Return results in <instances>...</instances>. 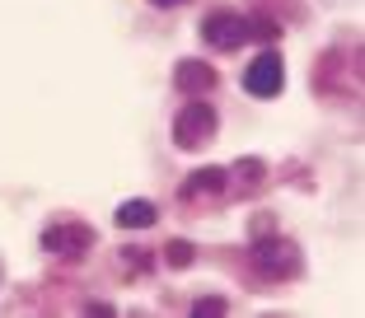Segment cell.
<instances>
[{
    "label": "cell",
    "instance_id": "obj_11",
    "mask_svg": "<svg viewBox=\"0 0 365 318\" xmlns=\"http://www.w3.org/2000/svg\"><path fill=\"white\" fill-rule=\"evenodd\" d=\"M150 5H160V10H178V5H187V0H150Z\"/></svg>",
    "mask_w": 365,
    "mask_h": 318
},
{
    "label": "cell",
    "instance_id": "obj_6",
    "mask_svg": "<svg viewBox=\"0 0 365 318\" xmlns=\"http://www.w3.org/2000/svg\"><path fill=\"white\" fill-rule=\"evenodd\" d=\"M225 188H230V173L225 169H197L192 178L182 183V197H187V202H197V197H220Z\"/></svg>",
    "mask_w": 365,
    "mask_h": 318
},
{
    "label": "cell",
    "instance_id": "obj_7",
    "mask_svg": "<svg viewBox=\"0 0 365 318\" xmlns=\"http://www.w3.org/2000/svg\"><path fill=\"white\" fill-rule=\"evenodd\" d=\"M173 85H178L182 94H206V89H215V71L206 61H182L178 75H173Z\"/></svg>",
    "mask_w": 365,
    "mask_h": 318
},
{
    "label": "cell",
    "instance_id": "obj_8",
    "mask_svg": "<svg viewBox=\"0 0 365 318\" xmlns=\"http://www.w3.org/2000/svg\"><path fill=\"white\" fill-rule=\"evenodd\" d=\"M113 220H118L122 230H145V225H155V206L150 202H122Z\"/></svg>",
    "mask_w": 365,
    "mask_h": 318
},
{
    "label": "cell",
    "instance_id": "obj_5",
    "mask_svg": "<svg viewBox=\"0 0 365 318\" xmlns=\"http://www.w3.org/2000/svg\"><path fill=\"white\" fill-rule=\"evenodd\" d=\"M253 262H258L267 276H295V272H300V257H295V248H290L286 239H267V244H258V248H253Z\"/></svg>",
    "mask_w": 365,
    "mask_h": 318
},
{
    "label": "cell",
    "instance_id": "obj_4",
    "mask_svg": "<svg viewBox=\"0 0 365 318\" xmlns=\"http://www.w3.org/2000/svg\"><path fill=\"white\" fill-rule=\"evenodd\" d=\"M43 248L47 253H61V257H85L89 248H94V230H89V225H76V220L47 225L43 230Z\"/></svg>",
    "mask_w": 365,
    "mask_h": 318
},
{
    "label": "cell",
    "instance_id": "obj_3",
    "mask_svg": "<svg viewBox=\"0 0 365 318\" xmlns=\"http://www.w3.org/2000/svg\"><path fill=\"white\" fill-rule=\"evenodd\" d=\"M244 89L253 98H277L286 89V66H281L277 52H258L253 61L244 66Z\"/></svg>",
    "mask_w": 365,
    "mask_h": 318
},
{
    "label": "cell",
    "instance_id": "obj_2",
    "mask_svg": "<svg viewBox=\"0 0 365 318\" xmlns=\"http://www.w3.org/2000/svg\"><path fill=\"white\" fill-rule=\"evenodd\" d=\"M248 38H253V33H248V19L239 10H225V5H220V10H211L202 19V43L215 47V52H239Z\"/></svg>",
    "mask_w": 365,
    "mask_h": 318
},
{
    "label": "cell",
    "instance_id": "obj_9",
    "mask_svg": "<svg viewBox=\"0 0 365 318\" xmlns=\"http://www.w3.org/2000/svg\"><path fill=\"white\" fill-rule=\"evenodd\" d=\"M192 262V244H187V239H173L169 244V267H187Z\"/></svg>",
    "mask_w": 365,
    "mask_h": 318
},
{
    "label": "cell",
    "instance_id": "obj_1",
    "mask_svg": "<svg viewBox=\"0 0 365 318\" xmlns=\"http://www.w3.org/2000/svg\"><path fill=\"white\" fill-rule=\"evenodd\" d=\"M215 127H220V117H215L211 103H202V94L192 103H182L178 117H173V145L178 150H202L215 140Z\"/></svg>",
    "mask_w": 365,
    "mask_h": 318
},
{
    "label": "cell",
    "instance_id": "obj_10",
    "mask_svg": "<svg viewBox=\"0 0 365 318\" xmlns=\"http://www.w3.org/2000/svg\"><path fill=\"white\" fill-rule=\"evenodd\" d=\"M220 309H225V299H197L192 314H220Z\"/></svg>",
    "mask_w": 365,
    "mask_h": 318
}]
</instances>
